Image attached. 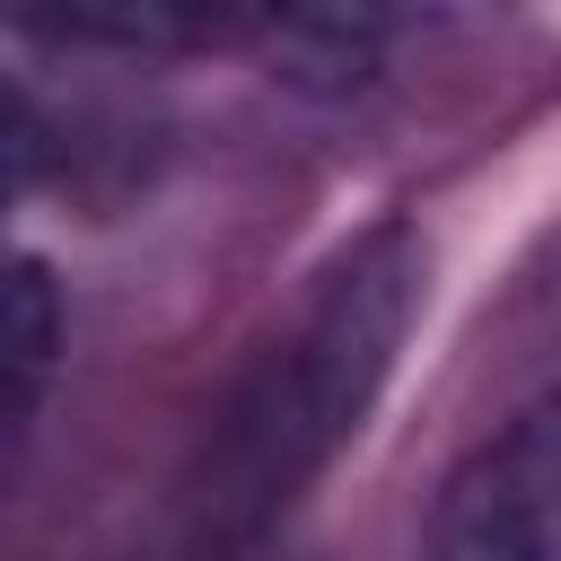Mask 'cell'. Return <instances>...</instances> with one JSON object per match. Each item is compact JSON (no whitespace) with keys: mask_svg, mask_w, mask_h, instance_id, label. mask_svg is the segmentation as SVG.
I'll list each match as a JSON object with an SVG mask.
<instances>
[{"mask_svg":"<svg viewBox=\"0 0 561 561\" xmlns=\"http://www.w3.org/2000/svg\"><path fill=\"white\" fill-rule=\"evenodd\" d=\"M245 561H263V552H245Z\"/></svg>","mask_w":561,"mask_h":561,"instance_id":"obj_4","label":"cell"},{"mask_svg":"<svg viewBox=\"0 0 561 561\" xmlns=\"http://www.w3.org/2000/svg\"><path fill=\"white\" fill-rule=\"evenodd\" d=\"M412 307H421V254L403 228H377L368 245H351L324 272V289L237 377V394L219 403V421L202 438V465L184 482L193 561L263 552L272 517L359 438V421L412 333Z\"/></svg>","mask_w":561,"mask_h":561,"instance_id":"obj_1","label":"cell"},{"mask_svg":"<svg viewBox=\"0 0 561 561\" xmlns=\"http://www.w3.org/2000/svg\"><path fill=\"white\" fill-rule=\"evenodd\" d=\"M438 561H561V394L473 447L438 500Z\"/></svg>","mask_w":561,"mask_h":561,"instance_id":"obj_2","label":"cell"},{"mask_svg":"<svg viewBox=\"0 0 561 561\" xmlns=\"http://www.w3.org/2000/svg\"><path fill=\"white\" fill-rule=\"evenodd\" d=\"M53 351H61V307L44 263L18 245L9 193H0V430L35 412V394L53 386Z\"/></svg>","mask_w":561,"mask_h":561,"instance_id":"obj_3","label":"cell"}]
</instances>
